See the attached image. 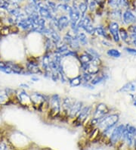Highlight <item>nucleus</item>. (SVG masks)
Wrapping results in <instances>:
<instances>
[{"label": "nucleus", "instance_id": "17", "mask_svg": "<svg viewBox=\"0 0 136 150\" xmlns=\"http://www.w3.org/2000/svg\"><path fill=\"white\" fill-rule=\"evenodd\" d=\"M67 83H68L70 87L71 88H75V87L81 86L82 83L81 74H80L77 75V76H75V77H68Z\"/></svg>", "mask_w": 136, "mask_h": 150}, {"label": "nucleus", "instance_id": "16", "mask_svg": "<svg viewBox=\"0 0 136 150\" xmlns=\"http://www.w3.org/2000/svg\"><path fill=\"white\" fill-rule=\"evenodd\" d=\"M76 37H77V40H78L79 42H80V46L82 48L87 47L89 45V42H90V40L89 39L88 35L85 33V32L80 30V33L76 35Z\"/></svg>", "mask_w": 136, "mask_h": 150}, {"label": "nucleus", "instance_id": "45", "mask_svg": "<svg viewBox=\"0 0 136 150\" xmlns=\"http://www.w3.org/2000/svg\"><path fill=\"white\" fill-rule=\"evenodd\" d=\"M90 1V0H86V1H85V2H87V3H89V2Z\"/></svg>", "mask_w": 136, "mask_h": 150}, {"label": "nucleus", "instance_id": "24", "mask_svg": "<svg viewBox=\"0 0 136 150\" xmlns=\"http://www.w3.org/2000/svg\"><path fill=\"white\" fill-rule=\"evenodd\" d=\"M94 27L93 24H91V25L85 26V27H82L81 28L82 31L85 32L87 35H89L91 37H94Z\"/></svg>", "mask_w": 136, "mask_h": 150}, {"label": "nucleus", "instance_id": "38", "mask_svg": "<svg viewBox=\"0 0 136 150\" xmlns=\"http://www.w3.org/2000/svg\"><path fill=\"white\" fill-rule=\"evenodd\" d=\"M126 29L129 34L130 33H135L136 34V24H132V25L127 26Z\"/></svg>", "mask_w": 136, "mask_h": 150}, {"label": "nucleus", "instance_id": "40", "mask_svg": "<svg viewBox=\"0 0 136 150\" xmlns=\"http://www.w3.org/2000/svg\"><path fill=\"white\" fill-rule=\"evenodd\" d=\"M7 149V146L2 142H0V150H6Z\"/></svg>", "mask_w": 136, "mask_h": 150}, {"label": "nucleus", "instance_id": "26", "mask_svg": "<svg viewBox=\"0 0 136 150\" xmlns=\"http://www.w3.org/2000/svg\"><path fill=\"white\" fill-rule=\"evenodd\" d=\"M85 50L89 52L90 55H92L94 58H101V55L99 53V52L97 50H95L94 48L93 47H85Z\"/></svg>", "mask_w": 136, "mask_h": 150}, {"label": "nucleus", "instance_id": "5", "mask_svg": "<svg viewBox=\"0 0 136 150\" xmlns=\"http://www.w3.org/2000/svg\"><path fill=\"white\" fill-rule=\"evenodd\" d=\"M16 101L20 105L25 108H33V104L31 101L30 94H29L23 89L16 90Z\"/></svg>", "mask_w": 136, "mask_h": 150}, {"label": "nucleus", "instance_id": "13", "mask_svg": "<svg viewBox=\"0 0 136 150\" xmlns=\"http://www.w3.org/2000/svg\"><path fill=\"white\" fill-rule=\"evenodd\" d=\"M118 93H133L136 92V83L133 81H129L123 85L118 90Z\"/></svg>", "mask_w": 136, "mask_h": 150}, {"label": "nucleus", "instance_id": "15", "mask_svg": "<svg viewBox=\"0 0 136 150\" xmlns=\"http://www.w3.org/2000/svg\"><path fill=\"white\" fill-rule=\"evenodd\" d=\"M8 65L10 67V68L12 71V73L15 74H23V72L24 71L25 68L22 64H19V63H15L13 62H6Z\"/></svg>", "mask_w": 136, "mask_h": 150}, {"label": "nucleus", "instance_id": "11", "mask_svg": "<svg viewBox=\"0 0 136 150\" xmlns=\"http://www.w3.org/2000/svg\"><path fill=\"white\" fill-rule=\"evenodd\" d=\"M122 23L125 26L136 24V15L130 9H126L123 13Z\"/></svg>", "mask_w": 136, "mask_h": 150}, {"label": "nucleus", "instance_id": "18", "mask_svg": "<svg viewBox=\"0 0 136 150\" xmlns=\"http://www.w3.org/2000/svg\"><path fill=\"white\" fill-rule=\"evenodd\" d=\"M119 34H120L121 42L126 44L127 46H129L130 39H129V33L128 30H127L126 28H125V27H120V30H119Z\"/></svg>", "mask_w": 136, "mask_h": 150}, {"label": "nucleus", "instance_id": "41", "mask_svg": "<svg viewBox=\"0 0 136 150\" xmlns=\"http://www.w3.org/2000/svg\"><path fill=\"white\" fill-rule=\"evenodd\" d=\"M31 81H33V82H39V78L38 77H36V75H33L31 77Z\"/></svg>", "mask_w": 136, "mask_h": 150}, {"label": "nucleus", "instance_id": "44", "mask_svg": "<svg viewBox=\"0 0 136 150\" xmlns=\"http://www.w3.org/2000/svg\"><path fill=\"white\" fill-rule=\"evenodd\" d=\"M11 1H14V2H20V1H21V0H11Z\"/></svg>", "mask_w": 136, "mask_h": 150}, {"label": "nucleus", "instance_id": "27", "mask_svg": "<svg viewBox=\"0 0 136 150\" xmlns=\"http://www.w3.org/2000/svg\"><path fill=\"white\" fill-rule=\"evenodd\" d=\"M82 76V83H90L93 78V75L90 74L89 72H82L81 73Z\"/></svg>", "mask_w": 136, "mask_h": 150}, {"label": "nucleus", "instance_id": "34", "mask_svg": "<svg viewBox=\"0 0 136 150\" xmlns=\"http://www.w3.org/2000/svg\"><path fill=\"white\" fill-rule=\"evenodd\" d=\"M120 8H124V9H129V2L127 0H120Z\"/></svg>", "mask_w": 136, "mask_h": 150}, {"label": "nucleus", "instance_id": "8", "mask_svg": "<svg viewBox=\"0 0 136 150\" xmlns=\"http://www.w3.org/2000/svg\"><path fill=\"white\" fill-rule=\"evenodd\" d=\"M124 129H125L124 124H120V125H117L115 127V128L112 130L111 135L109 137L110 144L116 145L121 141L122 135H123Z\"/></svg>", "mask_w": 136, "mask_h": 150}, {"label": "nucleus", "instance_id": "14", "mask_svg": "<svg viewBox=\"0 0 136 150\" xmlns=\"http://www.w3.org/2000/svg\"><path fill=\"white\" fill-rule=\"evenodd\" d=\"M94 57L88 52L85 49L82 50L81 51L79 52L78 60L79 63H90L92 61Z\"/></svg>", "mask_w": 136, "mask_h": 150}, {"label": "nucleus", "instance_id": "20", "mask_svg": "<svg viewBox=\"0 0 136 150\" xmlns=\"http://www.w3.org/2000/svg\"><path fill=\"white\" fill-rule=\"evenodd\" d=\"M11 101L6 89H0V105H6Z\"/></svg>", "mask_w": 136, "mask_h": 150}, {"label": "nucleus", "instance_id": "28", "mask_svg": "<svg viewBox=\"0 0 136 150\" xmlns=\"http://www.w3.org/2000/svg\"><path fill=\"white\" fill-rule=\"evenodd\" d=\"M11 0H0V8L8 11Z\"/></svg>", "mask_w": 136, "mask_h": 150}, {"label": "nucleus", "instance_id": "46", "mask_svg": "<svg viewBox=\"0 0 136 150\" xmlns=\"http://www.w3.org/2000/svg\"><path fill=\"white\" fill-rule=\"evenodd\" d=\"M76 1H77V0H73V2H76Z\"/></svg>", "mask_w": 136, "mask_h": 150}, {"label": "nucleus", "instance_id": "31", "mask_svg": "<svg viewBox=\"0 0 136 150\" xmlns=\"http://www.w3.org/2000/svg\"><path fill=\"white\" fill-rule=\"evenodd\" d=\"M108 5L112 8L113 9L120 8V0H109Z\"/></svg>", "mask_w": 136, "mask_h": 150}, {"label": "nucleus", "instance_id": "43", "mask_svg": "<svg viewBox=\"0 0 136 150\" xmlns=\"http://www.w3.org/2000/svg\"><path fill=\"white\" fill-rule=\"evenodd\" d=\"M59 1H60L61 3H67V2H70V0H59Z\"/></svg>", "mask_w": 136, "mask_h": 150}, {"label": "nucleus", "instance_id": "33", "mask_svg": "<svg viewBox=\"0 0 136 150\" xmlns=\"http://www.w3.org/2000/svg\"><path fill=\"white\" fill-rule=\"evenodd\" d=\"M89 66H90V63H80V69L81 73L88 71Z\"/></svg>", "mask_w": 136, "mask_h": 150}, {"label": "nucleus", "instance_id": "21", "mask_svg": "<svg viewBox=\"0 0 136 150\" xmlns=\"http://www.w3.org/2000/svg\"><path fill=\"white\" fill-rule=\"evenodd\" d=\"M106 55L108 57L111 58V59H120V57L122 56V52H120V50H119L118 49L116 48H110L106 51Z\"/></svg>", "mask_w": 136, "mask_h": 150}, {"label": "nucleus", "instance_id": "23", "mask_svg": "<svg viewBox=\"0 0 136 150\" xmlns=\"http://www.w3.org/2000/svg\"><path fill=\"white\" fill-rule=\"evenodd\" d=\"M0 71L4 74H13L12 71L10 68V67L8 65L6 62L1 60H0Z\"/></svg>", "mask_w": 136, "mask_h": 150}, {"label": "nucleus", "instance_id": "22", "mask_svg": "<svg viewBox=\"0 0 136 150\" xmlns=\"http://www.w3.org/2000/svg\"><path fill=\"white\" fill-rule=\"evenodd\" d=\"M78 8L80 11V14H81V18H83L86 15V12H87L88 9H89V6H88V3L85 2V1L83 2H80L78 4Z\"/></svg>", "mask_w": 136, "mask_h": 150}, {"label": "nucleus", "instance_id": "7", "mask_svg": "<svg viewBox=\"0 0 136 150\" xmlns=\"http://www.w3.org/2000/svg\"><path fill=\"white\" fill-rule=\"evenodd\" d=\"M111 108L104 103H98L95 104L93 108L92 117H102L111 113Z\"/></svg>", "mask_w": 136, "mask_h": 150}, {"label": "nucleus", "instance_id": "35", "mask_svg": "<svg viewBox=\"0 0 136 150\" xmlns=\"http://www.w3.org/2000/svg\"><path fill=\"white\" fill-rule=\"evenodd\" d=\"M129 97L130 102L134 107H136V94L135 93H127Z\"/></svg>", "mask_w": 136, "mask_h": 150}, {"label": "nucleus", "instance_id": "30", "mask_svg": "<svg viewBox=\"0 0 136 150\" xmlns=\"http://www.w3.org/2000/svg\"><path fill=\"white\" fill-rule=\"evenodd\" d=\"M124 51L126 52V53L129 54L131 55H136V48L132 47V46H125V47L123 48Z\"/></svg>", "mask_w": 136, "mask_h": 150}, {"label": "nucleus", "instance_id": "36", "mask_svg": "<svg viewBox=\"0 0 136 150\" xmlns=\"http://www.w3.org/2000/svg\"><path fill=\"white\" fill-rule=\"evenodd\" d=\"M101 45L103 46H105V47H107L108 49H110V48H112L113 47V43L112 42H111V41H108V40H104V39H102L101 40Z\"/></svg>", "mask_w": 136, "mask_h": 150}, {"label": "nucleus", "instance_id": "25", "mask_svg": "<svg viewBox=\"0 0 136 150\" xmlns=\"http://www.w3.org/2000/svg\"><path fill=\"white\" fill-rule=\"evenodd\" d=\"M102 70H103V68H100V67H97V66L92 65V64L90 63V66H89V69H88L87 72H89L90 74L93 75V76H95V75L101 73Z\"/></svg>", "mask_w": 136, "mask_h": 150}, {"label": "nucleus", "instance_id": "12", "mask_svg": "<svg viewBox=\"0 0 136 150\" xmlns=\"http://www.w3.org/2000/svg\"><path fill=\"white\" fill-rule=\"evenodd\" d=\"M109 78H110V75H109V74L107 73L105 71H104L103 69L101 73H99L98 74L95 75V76L93 77L92 80V81H91L90 83L95 86H97V85L104 83V82L108 81Z\"/></svg>", "mask_w": 136, "mask_h": 150}, {"label": "nucleus", "instance_id": "19", "mask_svg": "<svg viewBox=\"0 0 136 150\" xmlns=\"http://www.w3.org/2000/svg\"><path fill=\"white\" fill-rule=\"evenodd\" d=\"M110 18L112 19L113 21H116L118 23L123 21V12L120 8H115L113 9L112 11L110 12Z\"/></svg>", "mask_w": 136, "mask_h": 150}, {"label": "nucleus", "instance_id": "6", "mask_svg": "<svg viewBox=\"0 0 136 150\" xmlns=\"http://www.w3.org/2000/svg\"><path fill=\"white\" fill-rule=\"evenodd\" d=\"M107 28L109 33L111 34V37H112L113 42L120 46V43H122L121 40H120V34H119V30H120V23L111 21L107 24Z\"/></svg>", "mask_w": 136, "mask_h": 150}, {"label": "nucleus", "instance_id": "42", "mask_svg": "<svg viewBox=\"0 0 136 150\" xmlns=\"http://www.w3.org/2000/svg\"><path fill=\"white\" fill-rule=\"evenodd\" d=\"M129 46H132V47L136 48V40H130V41H129Z\"/></svg>", "mask_w": 136, "mask_h": 150}, {"label": "nucleus", "instance_id": "10", "mask_svg": "<svg viewBox=\"0 0 136 150\" xmlns=\"http://www.w3.org/2000/svg\"><path fill=\"white\" fill-rule=\"evenodd\" d=\"M83 106L84 103L82 101L75 99L74 103L73 104L72 107L70 110L69 114H68V121L71 122L73 120H74L76 116L78 115V114L80 113V112Z\"/></svg>", "mask_w": 136, "mask_h": 150}, {"label": "nucleus", "instance_id": "37", "mask_svg": "<svg viewBox=\"0 0 136 150\" xmlns=\"http://www.w3.org/2000/svg\"><path fill=\"white\" fill-rule=\"evenodd\" d=\"M81 86H82L83 88H86L89 90H94L95 89V86L92 84L91 83H82Z\"/></svg>", "mask_w": 136, "mask_h": 150}, {"label": "nucleus", "instance_id": "4", "mask_svg": "<svg viewBox=\"0 0 136 150\" xmlns=\"http://www.w3.org/2000/svg\"><path fill=\"white\" fill-rule=\"evenodd\" d=\"M75 99L71 97L65 96L63 97L61 99V112L59 117V120L63 122H69L68 121V114L70 112L71 107L74 103Z\"/></svg>", "mask_w": 136, "mask_h": 150}, {"label": "nucleus", "instance_id": "39", "mask_svg": "<svg viewBox=\"0 0 136 150\" xmlns=\"http://www.w3.org/2000/svg\"><path fill=\"white\" fill-rule=\"evenodd\" d=\"M19 87L20 88V89H23V90H29L30 88V85L27 84V83H20L19 84Z\"/></svg>", "mask_w": 136, "mask_h": 150}, {"label": "nucleus", "instance_id": "3", "mask_svg": "<svg viewBox=\"0 0 136 150\" xmlns=\"http://www.w3.org/2000/svg\"><path fill=\"white\" fill-rule=\"evenodd\" d=\"M94 106L92 105H84L78 115L76 116L74 120H73L71 123L73 124V126L78 127L84 126L86 123L89 121L90 117H92V114L93 112Z\"/></svg>", "mask_w": 136, "mask_h": 150}, {"label": "nucleus", "instance_id": "2", "mask_svg": "<svg viewBox=\"0 0 136 150\" xmlns=\"http://www.w3.org/2000/svg\"><path fill=\"white\" fill-rule=\"evenodd\" d=\"M61 96L58 93L49 95V108L46 115L50 120H56L59 118L61 112Z\"/></svg>", "mask_w": 136, "mask_h": 150}, {"label": "nucleus", "instance_id": "29", "mask_svg": "<svg viewBox=\"0 0 136 150\" xmlns=\"http://www.w3.org/2000/svg\"><path fill=\"white\" fill-rule=\"evenodd\" d=\"M91 64L92 65L100 67V68H104V63L103 61L101 60V58H93L92 61L91 62Z\"/></svg>", "mask_w": 136, "mask_h": 150}, {"label": "nucleus", "instance_id": "32", "mask_svg": "<svg viewBox=\"0 0 136 150\" xmlns=\"http://www.w3.org/2000/svg\"><path fill=\"white\" fill-rule=\"evenodd\" d=\"M50 79L54 83L58 82V81H60V75L58 71H51Z\"/></svg>", "mask_w": 136, "mask_h": 150}, {"label": "nucleus", "instance_id": "9", "mask_svg": "<svg viewBox=\"0 0 136 150\" xmlns=\"http://www.w3.org/2000/svg\"><path fill=\"white\" fill-rule=\"evenodd\" d=\"M70 21L69 17L67 15H62L58 17V26H57V30L59 33H65L68 28H70Z\"/></svg>", "mask_w": 136, "mask_h": 150}, {"label": "nucleus", "instance_id": "1", "mask_svg": "<svg viewBox=\"0 0 136 150\" xmlns=\"http://www.w3.org/2000/svg\"><path fill=\"white\" fill-rule=\"evenodd\" d=\"M120 115L118 112H111L107 115L100 117L99 124L97 128L99 130L101 137H107L110 136L115 127L119 124Z\"/></svg>", "mask_w": 136, "mask_h": 150}]
</instances>
